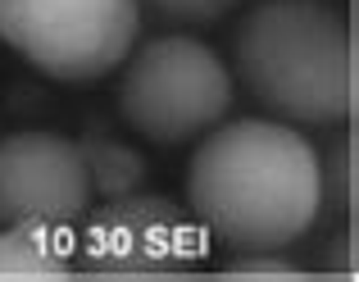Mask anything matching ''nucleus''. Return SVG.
Listing matches in <instances>:
<instances>
[{"mask_svg": "<svg viewBox=\"0 0 359 282\" xmlns=\"http://www.w3.org/2000/svg\"><path fill=\"white\" fill-rule=\"evenodd\" d=\"M187 210L232 255L291 250L323 223L318 150L278 119H223L187 159Z\"/></svg>", "mask_w": 359, "mask_h": 282, "instance_id": "f257e3e1", "label": "nucleus"}, {"mask_svg": "<svg viewBox=\"0 0 359 282\" xmlns=\"http://www.w3.org/2000/svg\"><path fill=\"white\" fill-rule=\"evenodd\" d=\"M232 82L291 128H332L355 109L346 14L327 0H259L232 27Z\"/></svg>", "mask_w": 359, "mask_h": 282, "instance_id": "f03ea898", "label": "nucleus"}, {"mask_svg": "<svg viewBox=\"0 0 359 282\" xmlns=\"http://www.w3.org/2000/svg\"><path fill=\"white\" fill-rule=\"evenodd\" d=\"M237 82L214 46L191 32L146 36L118 73V119L155 146L201 141L232 114Z\"/></svg>", "mask_w": 359, "mask_h": 282, "instance_id": "7ed1b4c3", "label": "nucleus"}, {"mask_svg": "<svg viewBox=\"0 0 359 282\" xmlns=\"http://www.w3.org/2000/svg\"><path fill=\"white\" fill-rule=\"evenodd\" d=\"M141 18L137 0H0V46L41 78L87 87L128 60Z\"/></svg>", "mask_w": 359, "mask_h": 282, "instance_id": "20e7f679", "label": "nucleus"}, {"mask_svg": "<svg viewBox=\"0 0 359 282\" xmlns=\"http://www.w3.org/2000/svg\"><path fill=\"white\" fill-rule=\"evenodd\" d=\"M205 260V228L182 201L137 192L96 201L73 228V269L87 278H177Z\"/></svg>", "mask_w": 359, "mask_h": 282, "instance_id": "39448f33", "label": "nucleus"}, {"mask_svg": "<svg viewBox=\"0 0 359 282\" xmlns=\"http://www.w3.org/2000/svg\"><path fill=\"white\" fill-rule=\"evenodd\" d=\"M96 205L73 137L23 128L0 137V223L78 228Z\"/></svg>", "mask_w": 359, "mask_h": 282, "instance_id": "423d86ee", "label": "nucleus"}, {"mask_svg": "<svg viewBox=\"0 0 359 282\" xmlns=\"http://www.w3.org/2000/svg\"><path fill=\"white\" fill-rule=\"evenodd\" d=\"M73 274V228L0 223V282H46Z\"/></svg>", "mask_w": 359, "mask_h": 282, "instance_id": "0eeeda50", "label": "nucleus"}, {"mask_svg": "<svg viewBox=\"0 0 359 282\" xmlns=\"http://www.w3.org/2000/svg\"><path fill=\"white\" fill-rule=\"evenodd\" d=\"M82 150V164H87V182L96 201H114V196H128L137 187H146L150 164L132 141H118L109 128H87L82 137H73Z\"/></svg>", "mask_w": 359, "mask_h": 282, "instance_id": "6e6552de", "label": "nucleus"}, {"mask_svg": "<svg viewBox=\"0 0 359 282\" xmlns=\"http://www.w3.org/2000/svg\"><path fill=\"white\" fill-rule=\"evenodd\" d=\"M318 187H323V219H337V214L355 210V137L346 123L327 128V141L318 146Z\"/></svg>", "mask_w": 359, "mask_h": 282, "instance_id": "1a4fd4ad", "label": "nucleus"}, {"mask_svg": "<svg viewBox=\"0 0 359 282\" xmlns=\"http://www.w3.org/2000/svg\"><path fill=\"white\" fill-rule=\"evenodd\" d=\"M141 14L168 27H214L237 9V0H137Z\"/></svg>", "mask_w": 359, "mask_h": 282, "instance_id": "9d476101", "label": "nucleus"}, {"mask_svg": "<svg viewBox=\"0 0 359 282\" xmlns=\"http://www.w3.org/2000/svg\"><path fill=\"white\" fill-rule=\"evenodd\" d=\"M309 264H318L323 274L351 278V274H355V232H351V223H346V219L337 223V219H332V228H327V237L314 246Z\"/></svg>", "mask_w": 359, "mask_h": 282, "instance_id": "9b49d317", "label": "nucleus"}, {"mask_svg": "<svg viewBox=\"0 0 359 282\" xmlns=\"http://www.w3.org/2000/svg\"><path fill=\"white\" fill-rule=\"evenodd\" d=\"M228 278H300L305 269L282 260V250H250V255H232V264H223Z\"/></svg>", "mask_w": 359, "mask_h": 282, "instance_id": "f8f14e48", "label": "nucleus"}]
</instances>
